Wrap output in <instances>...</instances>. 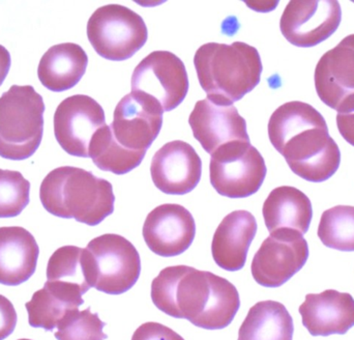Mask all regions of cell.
<instances>
[{"instance_id":"cell-1","label":"cell","mask_w":354,"mask_h":340,"mask_svg":"<svg viewBox=\"0 0 354 340\" xmlns=\"http://www.w3.org/2000/svg\"><path fill=\"white\" fill-rule=\"evenodd\" d=\"M151 300L164 314L206 330L226 328L241 307L230 281L189 266L163 269L151 283Z\"/></svg>"},{"instance_id":"cell-2","label":"cell","mask_w":354,"mask_h":340,"mask_svg":"<svg viewBox=\"0 0 354 340\" xmlns=\"http://www.w3.org/2000/svg\"><path fill=\"white\" fill-rule=\"evenodd\" d=\"M268 129L272 147L297 177L322 183L339 170L340 149L322 114L310 104H283L270 116Z\"/></svg>"},{"instance_id":"cell-3","label":"cell","mask_w":354,"mask_h":340,"mask_svg":"<svg viewBox=\"0 0 354 340\" xmlns=\"http://www.w3.org/2000/svg\"><path fill=\"white\" fill-rule=\"evenodd\" d=\"M39 198L53 216L95 226L114 212L115 196L107 179L73 166L55 168L41 184Z\"/></svg>"},{"instance_id":"cell-4","label":"cell","mask_w":354,"mask_h":340,"mask_svg":"<svg viewBox=\"0 0 354 340\" xmlns=\"http://www.w3.org/2000/svg\"><path fill=\"white\" fill-rule=\"evenodd\" d=\"M194 64L208 99L225 105H232L253 91L263 70L258 50L243 42L202 45Z\"/></svg>"},{"instance_id":"cell-5","label":"cell","mask_w":354,"mask_h":340,"mask_svg":"<svg viewBox=\"0 0 354 340\" xmlns=\"http://www.w3.org/2000/svg\"><path fill=\"white\" fill-rule=\"evenodd\" d=\"M43 98L30 85H12L0 97V157L22 161L41 145Z\"/></svg>"},{"instance_id":"cell-6","label":"cell","mask_w":354,"mask_h":340,"mask_svg":"<svg viewBox=\"0 0 354 340\" xmlns=\"http://www.w3.org/2000/svg\"><path fill=\"white\" fill-rule=\"evenodd\" d=\"M87 37L102 57L122 62L132 57L149 39L142 17L127 6L108 4L97 8L87 23Z\"/></svg>"},{"instance_id":"cell-7","label":"cell","mask_w":354,"mask_h":340,"mask_svg":"<svg viewBox=\"0 0 354 340\" xmlns=\"http://www.w3.org/2000/svg\"><path fill=\"white\" fill-rule=\"evenodd\" d=\"M266 161L250 143L225 145L212 154L209 179L220 195L245 198L259 191L266 179Z\"/></svg>"},{"instance_id":"cell-8","label":"cell","mask_w":354,"mask_h":340,"mask_svg":"<svg viewBox=\"0 0 354 340\" xmlns=\"http://www.w3.org/2000/svg\"><path fill=\"white\" fill-rule=\"evenodd\" d=\"M86 249L93 256L95 289L108 295H122L136 285L141 258L128 239L106 233L91 240Z\"/></svg>"},{"instance_id":"cell-9","label":"cell","mask_w":354,"mask_h":340,"mask_svg":"<svg viewBox=\"0 0 354 340\" xmlns=\"http://www.w3.org/2000/svg\"><path fill=\"white\" fill-rule=\"evenodd\" d=\"M131 83L132 93L157 102L164 112L176 109L189 91L185 64L169 51H153L141 60Z\"/></svg>"},{"instance_id":"cell-10","label":"cell","mask_w":354,"mask_h":340,"mask_svg":"<svg viewBox=\"0 0 354 340\" xmlns=\"http://www.w3.org/2000/svg\"><path fill=\"white\" fill-rule=\"evenodd\" d=\"M309 254L307 240L299 231H274L254 256L252 276L262 287H280L304 268Z\"/></svg>"},{"instance_id":"cell-11","label":"cell","mask_w":354,"mask_h":340,"mask_svg":"<svg viewBox=\"0 0 354 340\" xmlns=\"http://www.w3.org/2000/svg\"><path fill=\"white\" fill-rule=\"evenodd\" d=\"M163 114L161 106L153 100L129 93L114 110L110 125L112 136L122 149L145 156L161 132Z\"/></svg>"},{"instance_id":"cell-12","label":"cell","mask_w":354,"mask_h":340,"mask_svg":"<svg viewBox=\"0 0 354 340\" xmlns=\"http://www.w3.org/2000/svg\"><path fill=\"white\" fill-rule=\"evenodd\" d=\"M342 10L336 0H292L280 21L285 39L301 48L319 45L336 33Z\"/></svg>"},{"instance_id":"cell-13","label":"cell","mask_w":354,"mask_h":340,"mask_svg":"<svg viewBox=\"0 0 354 340\" xmlns=\"http://www.w3.org/2000/svg\"><path fill=\"white\" fill-rule=\"evenodd\" d=\"M106 126L103 107L86 95L66 98L54 114V134L62 149L75 157L89 158L95 133Z\"/></svg>"},{"instance_id":"cell-14","label":"cell","mask_w":354,"mask_h":340,"mask_svg":"<svg viewBox=\"0 0 354 340\" xmlns=\"http://www.w3.org/2000/svg\"><path fill=\"white\" fill-rule=\"evenodd\" d=\"M189 124L194 137L210 155L230 143H250L247 123L233 105L208 98L198 101L189 114Z\"/></svg>"},{"instance_id":"cell-15","label":"cell","mask_w":354,"mask_h":340,"mask_svg":"<svg viewBox=\"0 0 354 340\" xmlns=\"http://www.w3.org/2000/svg\"><path fill=\"white\" fill-rule=\"evenodd\" d=\"M195 235L194 217L180 204L157 206L147 215L143 225L147 247L162 258H174L187 251Z\"/></svg>"},{"instance_id":"cell-16","label":"cell","mask_w":354,"mask_h":340,"mask_svg":"<svg viewBox=\"0 0 354 340\" xmlns=\"http://www.w3.org/2000/svg\"><path fill=\"white\" fill-rule=\"evenodd\" d=\"M151 173L156 187L163 193L185 195L199 184L201 158L189 143L170 141L153 156Z\"/></svg>"},{"instance_id":"cell-17","label":"cell","mask_w":354,"mask_h":340,"mask_svg":"<svg viewBox=\"0 0 354 340\" xmlns=\"http://www.w3.org/2000/svg\"><path fill=\"white\" fill-rule=\"evenodd\" d=\"M319 99L338 110L354 96V33L322 55L314 73Z\"/></svg>"},{"instance_id":"cell-18","label":"cell","mask_w":354,"mask_h":340,"mask_svg":"<svg viewBox=\"0 0 354 340\" xmlns=\"http://www.w3.org/2000/svg\"><path fill=\"white\" fill-rule=\"evenodd\" d=\"M299 310L312 337L344 335L354 327V299L348 293L326 289L309 294Z\"/></svg>"},{"instance_id":"cell-19","label":"cell","mask_w":354,"mask_h":340,"mask_svg":"<svg viewBox=\"0 0 354 340\" xmlns=\"http://www.w3.org/2000/svg\"><path fill=\"white\" fill-rule=\"evenodd\" d=\"M257 233V221L248 211H234L218 224L212 243L214 262L229 272L241 270Z\"/></svg>"},{"instance_id":"cell-20","label":"cell","mask_w":354,"mask_h":340,"mask_svg":"<svg viewBox=\"0 0 354 340\" xmlns=\"http://www.w3.org/2000/svg\"><path fill=\"white\" fill-rule=\"evenodd\" d=\"M39 248L35 237L20 226L0 227V285L16 287L37 269Z\"/></svg>"},{"instance_id":"cell-21","label":"cell","mask_w":354,"mask_h":340,"mask_svg":"<svg viewBox=\"0 0 354 340\" xmlns=\"http://www.w3.org/2000/svg\"><path fill=\"white\" fill-rule=\"evenodd\" d=\"M84 292L76 285L60 281H46L44 287L33 294L25 304L28 323L33 328L53 331L70 312L84 303Z\"/></svg>"},{"instance_id":"cell-22","label":"cell","mask_w":354,"mask_h":340,"mask_svg":"<svg viewBox=\"0 0 354 340\" xmlns=\"http://www.w3.org/2000/svg\"><path fill=\"white\" fill-rule=\"evenodd\" d=\"M262 214L270 233L291 229L304 235L309 231L313 208L311 200L301 190L281 186L268 194Z\"/></svg>"},{"instance_id":"cell-23","label":"cell","mask_w":354,"mask_h":340,"mask_svg":"<svg viewBox=\"0 0 354 340\" xmlns=\"http://www.w3.org/2000/svg\"><path fill=\"white\" fill-rule=\"evenodd\" d=\"M88 57L81 46L58 44L47 50L39 62L37 76L41 84L60 93L73 89L86 72Z\"/></svg>"},{"instance_id":"cell-24","label":"cell","mask_w":354,"mask_h":340,"mask_svg":"<svg viewBox=\"0 0 354 340\" xmlns=\"http://www.w3.org/2000/svg\"><path fill=\"white\" fill-rule=\"evenodd\" d=\"M292 316L280 302L261 301L248 312L237 340H292Z\"/></svg>"},{"instance_id":"cell-25","label":"cell","mask_w":354,"mask_h":340,"mask_svg":"<svg viewBox=\"0 0 354 340\" xmlns=\"http://www.w3.org/2000/svg\"><path fill=\"white\" fill-rule=\"evenodd\" d=\"M47 280L76 285L86 294L95 285L91 252L77 246L58 248L48 262Z\"/></svg>"},{"instance_id":"cell-26","label":"cell","mask_w":354,"mask_h":340,"mask_svg":"<svg viewBox=\"0 0 354 340\" xmlns=\"http://www.w3.org/2000/svg\"><path fill=\"white\" fill-rule=\"evenodd\" d=\"M145 156L122 149L112 136L110 126H104L93 137L89 158L97 168L114 175H126L140 165Z\"/></svg>"},{"instance_id":"cell-27","label":"cell","mask_w":354,"mask_h":340,"mask_svg":"<svg viewBox=\"0 0 354 340\" xmlns=\"http://www.w3.org/2000/svg\"><path fill=\"white\" fill-rule=\"evenodd\" d=\"M318 237L326 247L354 251V206H336L324 211L318 226Z\"/></svg>"},{"instance_id":"cell-28","label":"cell","mask_w":354,"mask_h":340,"mask_svg":"<svg viewBox=\"0 0 354 340\" xmlns=\"http://www.w3.org/2000/svg\"><path fill=\"white\" fill-rule=\"evenodd\" d=\"M104 323L99 314L91 312V307L79 312H70L57 326V332L54 334L57 340H105L107 334L104 333Z\"/></svg>"},{"instance_id":"cell-29","label":"cell","mask_w":354,"mask_h":340,"mask_svg":"<svg viewBox=\"0 0 354 340\" xmlns=\"http://www.w3.org/2000/svg\"><path fill=\"white\" fill-rule=\"evenodd\" d=\"M30 183L19 171L0 170V218L18 216L28 206Z\"/></svg>"},{"instance_id":"cell-30","label":"cell","mask_w":354,"mask_h":340,"mask_svg":"<svg viewBox=\"0 0 354 340\" xmlns=\"http://www.w3.org/2000/svg\"><path fill=\"white\" fill-rule=\"evenodd\" d=\"M132 340H185L180 335L169 327L160 323L149 322L141 325L134 334Z\"/></svg>"},{"instance_id":"cell-31","label":"cell","mask_w":354,"mask_h":340,"mask_svg":"<svg viewBox=\"0 0 354 340\" xmlns=\"http://www.w3.org/2000/svg\"><path fill=\"white\" fill-rule=\"evenodd\" d=\"M337 114V126L341 136L354 147V96L340 106Z\"/></svg>"},{"instance_id":"cell-32","label":"cell","mask_w":354,"mask_h":340,"mask_svg":"<svg viewBox=\"0 0 354 340\" xmlns=\"http://www.w3.org/2000/svg\"><path fill=\"white\" fill-rule=\"evenodd\" d=\"M17 312L12 302L0 295V340L8 339L17 325Z\"/></svg>"},{"instance_id":"cell-33","label":"cell","mask_w":354,"mask_h":340,"mask_svg":"<svg viewBox=\"0 0 354 340\" xmlns=\"http://www.w3.org/2000/svg\"><path fill=\"white\" fill-rule=\"evenodd\" d=\"M10 64H12V60H10V52L6 47L0 45V87L8 76Z\"/></svg>"},{"instance_id":"cell-34","label":"cell","mask_w":354,"mask_h":340,"mask_svg":"<svg viewBox=\"0 0 354 340\" xmlns=\"http://www.w3.org/2000/svg\"><path fill=\"white\" fill-rule=\"evenodd\" d=\"M18 340H31V339H18Z\"/></svg>"}]
</instances>
